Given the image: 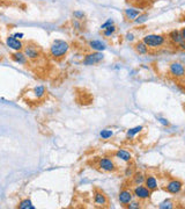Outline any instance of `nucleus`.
<instances>
[{"instance_id": "6e6552de", "label": "nucleus", "mask_w": 185, "mask_h": 209, "mask_svg": "<svg viewBox=\"0 0 185 209\" xmlns=\"http://www.w3.org/2000/svg\"><path fill=\"white\" fill-rule=\"evenodd\" d=\"M94 202L98 207H106V205H108V198H106V195L103 192L96 189L95 193H94Z\"/></svg>"}, {"instance_id": "7c9ffc66", "label": "nucleus", "mask_w": 185, "mask_h": 209, "mask_svg": "<svg viewBox=\"0 0 185 209\" xmlns=\"http://www.w3.org/2000/svg\"><path fill=\"white\" fill-rule=\"evenodd\" d=\"M179 48H181L182 50H185V39L179 43Z\"/></svg>"}, {"instance_id": "f03ea898", "label": "nucleus", "mask_w": 185, "mask_h": 209, "mask_svg": "<svg viewBox=\"0 0 185 209\" xmlns=\"http://www.w3.org/2000/svg\"><path fill=\"white\" fill-rule=\"evenodd\" d=\"M142 42H144L148 48H159V47H162V45L166 43V37L163 35L150 34V35H146L145 37H144Z\"/></svg>"}, {"instance_id": "473e14b6", "label": "nucleus", "mask_w": 185, "mask_h": 209, "mask_svg": "<svg viewBox=\"0 0 185 209\" xmlns=\"http://www.w3.org/2000/svg\"><path fill=\"white\" fill-rule=\"evenodd\" d=\"M74 15H75V16H78V18H82V16H84V13H79V12H75Z\"/></svg>"}, {"instance_id": "b1692460", "label": "nucleus", "mask_w": 185, "mask_h": 209, "mask_svg": "<svg viewBox=\"0 0 185 209\" xmlns=\"http://www.w3.org/2000/svg\"><path fill=\"white\" fill-rule=\"evenodd\" d=\"M114 135V133L109 129H105V130H102L101 131V137L104 138V139H108V138H110L111 136Z\"/></svg>"}, {"instance_id": "cd10ccee", "label": "nucleus", "mask_w": 185, "mask_h": 209, "mask_svg": "<svg viewBox=\"0 0 185 209\" xmlns=\"http://www.w3.org/2000/svg\"><path fill=\"white\" fill-rule=\"evenodd\" d=\"M112 25H114V20H112V19H109V20H108V21H106V22H104L103 23V25H102V29H105V28H108V27H110V26H112Z\"/></svg>"}, {"instance_id": "f257e3e1", "label": "nucleus", "mask_w": 185, "mask_h": 209, "mask_svg": "<svg viewBox=\"0 0 185 209\" xmlns=\"http://www.w3.org/2000/svg\"><path fill=\"white\" fill-rule=\"evenodd\" d=\"M68 49H70L68 43H66L65 41H62V40H56L52 43L51 48H50V53H51L52 57L60 58L66 55Z\"/></svg>"}, {"instance_id": "9b49d317", "label": "nucleus", "mask_w": 185, "mask_h": 209, "mask_svg": "<svg viewBox=\"0 0 185 209\" xmlns=\"http://www.w3.org/2000/svg\"><path fill=\"white\" fill-rule=\"evenodd\" d=\"M7 45H8L9 48H12V49L16 50V51H20V50L22 49V43L18 40V39H15L14 36H9L8 39H7Z\"/></svg>"}, {"instance_id": "4be33fe9", "label": "nucleus", "mask_w": 185, "mask_h": 209, "mask_svg": "<svg viewBox=\"0 0 185 209\" xmlns=\"http://www.w3.org/2000/svg\"><path fill=\"white\" fill-rule=\"evenodd\" d=\"M34 93H35V97L42 98L45 93V89L43 86H37V87H35V89H34Z\"/></svg>"}, {"instance_id": "20e7f679", "label": "nucleus", "mask_w": 185, "mask_h": 209, "mask_svg": "<svg viewBox=\"0 0 185 209\" xmlns=\"http://www.w3.org/2000/svg\"><path fill=\"white\" fill-rule=\"evenodd\" d=\"M183 188V183L178 179H172L164 186V189L170 194H178Z\"/></svg>"}, {"instance_id": "9d476101", "label": "nucleus", "mask_w": 185, "mask_h": 209, "mask_svg": "<svg viewBox=\"0 0 185 209\" xmlns=\"http://www.w3.org/2000/svg\"><path fill=\"white\" fill-rule=\"evenodd\" d=\"M145 186L149 189V191H155V189H157V181H156V178H155L154 175H147L145 178Z\"/></svg>"}, {"instance_id": "412c9836", "label": "nucleus", "mask_w": 185, "mask_h": 209, "mask_svg": "<svg viewBox=\"0 0 185 209\" xmlns=\"http://www.w3.org/2000/svg\"><path fill=\"white\" fill-rule=\"evenodd\" d=\"M144 129L141 125H138V127H134V128H132V129L127 130V134H126V136H127L128 138L133 137L134 135H137V134H139L141 131V130Z\"/></svg>"}, {"instance_id": "6ab92c4d", "label": "nucleus", "mask_w": 185, "mask_h": 209, "mask_svg": "<svg viewBox=\"0 0 185 209\" xmlns=\"http://www.w3.org/2000/svg\"><path fill=\"white\" fill-rule=\"evenodd\" d=\"M145 175L141 173V172H138V173L134 174V177H133V184L134 185H141V184L145 183Z\"/></svg>"}, {"instance_id": "bb28decb", "label": "nucleus", "mask_w": 185, "mask_h": 209, "mask_svg": "<svg viewBox=\"0 0 185 209\" xmlns=\"http://www.w3.org/2000/svg\"><path fill=\"white\" fill-rule=\"evenodd\" d=\"M127 208L128 209H139L140 208V203H139V202H136V201H134V202L131 201L130 205L127 206Z\"/></svg>"}, {"instance_id": "72a5a7b5", "label": "nucleus", "mask_w": 185, "mask_h": 209, "mask_svg": "<svg viewBox=\"0 0 185 209\" xmlns=\"http://www.w3.org/2000/svg\"><path fill=\"white\" fill-rule=\"evenodd\" d=\"M181 33H182V36H183V39H185V27H184V28H182Z\"/></svg>"}, {"instance_id": "f704fd0d", "label": "nucleus", "mask_w": 185, "mask_h": 209, "mask_svg": "<svg viewBox=\"0 0 185 209\" xmlns=\"http://www.w3.org/2000/svg\"><path fill=\"white\" fill-rule=\"evenodd\" d=\"M182 84H183V85H184V86H185V77H184V78H183V80H182Z\"/></svg>"}, {"instance_id": "1a4fd4ad", "label": "nucleus", "mask_w": 185, "mask_h": 209, "mask_svg": "<svg viewBox=\"0 0 185 209\" xmlns=\"http://www.w3.org/2000/svg\"><path fill=\"white\" fill-rule=\"evenodd\" d=\"M119 202L122 203V205H128L131 201L133 200V193L131 191H128V189H123V191H120L119 193Z\"/></svg>"}, {"instance_id": "aec40b11", "label": "nucleus", "mask_w": 185, "mask_h": 209, "mask_svg": "<svg viewBox=\"0 0 185 209\" xmlns=\"http://www.w3.org/2000/svg\"><path fill=\"white\" fill-rule=\"evenodd\" d=\"M18 208H20V209H35V207L32 206V203H31L30 200L26 199V200H23V201L20 202V205L18 206Z\"/></svg>"}, {"instance_id": "2f4dec72", "label": "nucleus", "mask_w": 185, "mask_h": 209, "mask_svg": "<svg viewBox=\"0 0 185 209\" xmlns=\"http://www.w3.org/2000/svg\"><path fill=\"white\" fill-rule=\"evenodd\" d=\"M22 36H23V34H22V33H16V34L14 35V37H15V39H18V40H19V39H21Z\"/></svg>"}, {"instance_id": "f8f14e48", "label": "nucleus", "mask_w": 185, "mask_h": 209, "mask_svg": "<svg viewBox=\"0 0 185 209\" xmlns=\"http://www.w3.org/2000/svg\"><path fill=\"white\" fill-rule=\"evenodd\" d=\"M24 55H26L28 58H30V59H35L40 56V53H38V50L36 47L34 45H27L26 49H24Z\"/></svg>"}, {"instance_id": "c756f323", "label": "nucleus", "mask_w": 185, "mask_h": 209, "mask_svg": "<svg viewBox=\"0 0 185 209\" xmlns=\"http://www.w3.org/2000/svg\"><path fill=\"white\" fill-rule=\"evenodd\" d=\"M133 39H134L133 34H130V33H128L127 35H126V40H127V41H133Z\"/></svg>"}, {"instance_id": "393cba45", "label": "nucleus", "mask_w": 185, "mask_h": 209, "mask_svg": "<svg viewBox=\"0 0 185 209\" xmlns=\"http://www.w3.org/2000/svg\"><path fill=\"white\" fill-rule=\"evenodd\" d=\"M174 203H172L171 201L170 200H167V201H164V202H162V203H160V206H159V208H161V209H164V208H172L174 207Z\"/></svg>"}, {"instance_id": "a878e982", "label": "nucleus", "mask_w": 185, "mask_h": 209, "mask_svg": "<svg viewBox=\"0 0 185 209\" xmlns=\"http://www.w3.org/2000/svg\"><path fill=\"white\" fill-rule=\"evenodd\" d=\"M147 18H148V15L147 14H142V15H139L137 19H136V22L137 23H142V22H145L146 20H147Z\"/></svg>"}, {"instance_id": "4468645a", "label": "nucleus", "mask_w": 185, "mask_h": 209, "mask_svg": "<svg viewBox=\"0 0 185 209\" xmlns=\"http://www.w3.org/2000/svg\"><path fill=\"white\" fill-rule=\"evenodd\" d=\"M116 157L119 158V159L124 160V161H130V160L132 159V155L128 151H126V150H118V151L116 152Z\"/></svg>"}, {"instance_id": "f3484780", "label": "nucleus", "mask_w": 185, "mask_h": 209, "mask_svg": "<svg viewBox=\"0 0 185 209\" xmlns=\"http://www.w3.org/2000/svg\"><path fill=\"white\" fill-rule=\"evenodd\" d=\"M89 45L95 51H103V50L105 49V45H104V43H102L101 41H90Z\"/></svg>"}, {"instance_id": "39448f33", "label": "nucleus", "mask_w": 185, "mask_h": 209, "mask_svg": "<svg viewBox=\"0 0 185 209\" xmlns=\"http://www.w3.org/2000/svg\"><path fill=\"white\" fill-rule=\"evenodd\" d=\"M103 53L101 51H95V52L88 53L84 59V65H95L97 63H100L101 61H103Z\"/></svg>"}, {"instance_id": "7ed1b4c3", "label": "nucleus", "mask_w": 185, "mask_h": 209, "mask_svg": "<svg viewBox=\"0 0 185 209\" xmlns=\"http://www.w3.org/2000/svg\"><path fill=\"white\" fill-rule=\"evenodd\" d=\"M169 75L176 79H183L185 77V67L182 63L172 62L169 65Z\"/></svg>"}, {"instance_id": "ddd939ff", "label": "nucleus", "mask_w": 185, "mask_h": 209, "mask_svg": "<svg viewBox=\"0 0 185 209\" xmlns=\"http://www.w3.org/2000/svg\"><path fill=\"white\" fill-rule=\"evenodd\" d=\"M169 39L175 43V44H179L182 41L184 40L183 36H182V33L179 30H172L169 33Z\"/></svg>"}, {"instance_id": "a211bd4d", "label": "nucleus", "mask_w": 185, "mask_h": 209, "mask_svg": "<svg viewBox=\"0 0 185 209\" xmlns=\"http://www.w3.org/2000/svg\"><path fill=\"white\" fill-rule=\"evenodd\" d=\"M134 49L137 51L138 53H140V55H145V53L148 52V47L144 43V42H138L137 44L134 45Z\"/></svg>"}, {"instance_id": "423d86ee", "label": "nucleus", "mask_w": 185, "mask_h": 209, "mask_svg": "<svg viewBox=\"0 0 185 209\" xmlns=\"http://www.w3.org/2000/svg\"><path fill=\"white\" fill-rule=\"evenodd\" d=\"M150 194H152V191H149L146 186L138 185L133 189V195L136 196L137 199H139V200H147V199H149Z\"/></svg>"}, {"instance_id": "c9c22d12", "label": "nucleus", "mask_w": 185, "mask_h": 209, "mask_svg": "<svg viewBox=\"0 0 185 209\" xmlns=\"http://www.w3.org/2000/svg\"><path fill=\"white\" fill-rule=\"evenodd\" d=\"M128 1H139V0H128Z\"/></svg>"}, {"instance_id": "c85d7f7f", "label": "nucleus", "mask_w": 185, "mask_h": 209, "mask_svg": "<svg viewBox=\"0 0 185 209\" xmlns=\"http://www.w3.org/2000/svg\"><path fill=\"white\" fill-rule=\"evenodd\" d=\"M160 122H161L163 125H169V122H168V120H166V119H160Z\"/></svg>"}, {"instance_id": "5701e85b", "label": "nucleus", "mask_w": 185, "mask_h": 209, "mask_svg": "<svg viewBox=\"0 0 185 209\" xmlns=\"http://www.w3.org/2000/svg\"><path fill=\"white\" fill-rule=\"evenodd\" d=\"M116 31V27L112 25V26L108 27V28H105L104 29V31H103V34H104V36H111Z\"/></svg>"}, {"instance_id": "2eb2a0df", "label": "nucleus", "mask_w": 185, "mask_h": 209, "mask_svg": "<svg viewBox=\"0 0 185 209\" xmlns=\"http://www.w3.org/2000/svg\"><path fill=\"white\" fill-rule=\"evenodd\" d=\"M12 58H13L16 63H19V64H26L27 63V56L24 53L20 52V51L13 53V55H12Z\"/></svg>"}, {"instance_id": "0eeeda50", "label": "nucleus", "mask_w": 185, "mask_h": 209, "mask_svg": "<svg viewBox=\"0 0 185 209\" xmlns=\"http://www.w3.org/2000/svg\"><path fill=\"white\" fill-rule=\"evenodd\" d=\"M98 167L105 172H114L117 166L112 159H110L109 157H104L98 160Z\"/></svg>"}, {"instance_id": "dca6fc26", "label": "nucleus", "mask_w": 185, "mask_h": 209, "mask_svg": "<svg viewBox=\"0 0 185 209\" xmlns=\"http://www.w3.org/2000/svg\"><path fill=\"white\" fill-rule=\"evenodd\" d=\"M125 15L128 20H136V19L140 15V11L138 9H132V8H128L125 9Z\"/></svg>"}]
</instances>
